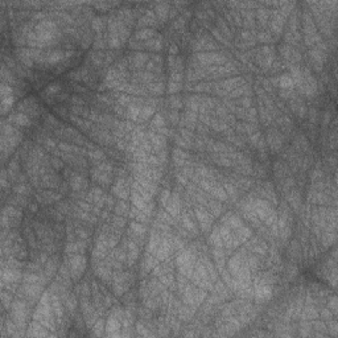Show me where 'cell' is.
<instances>
[{"instance_id":"6da1fadb","label":"cell","mask_w":338,"mask_h":338,"mask_svg":"<svg viewBox=\"0 0 338 338\" xmlns=\"http://www.w3.org/2000/svg\"><path fill=\"white\" fill-rule=\"evenodd\" d=\"M280 85L283 87H291L292 86V79L289 77H283L280 81Z\"/></svg>"}]
</instances>
